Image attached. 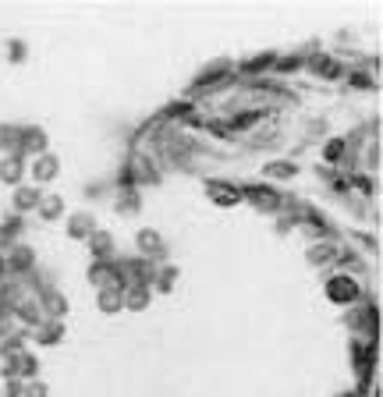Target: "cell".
I'll list each match as a JSON object with an SVG mask.
<instances>
[{
  "mask_svg": "<svg viewBox=\"0 0 383 397\" xmlns=\"http://www.w3.org/2000/svg\"><path fill=\"white\" fill-rule=\"evenodd\" d=\"M327 294L333 298V302H351V298H355V284L344 281V277H338V281H330Z\"/></svg>",
  "mask_w": 383,
  "mask_h": 397,
  "instance_id": "cell-1",
  "label": "cell"
},
{
  "mask_svg": "<svg viewBox=\"0 0 383 397\" xmlns=\"http://www.w3.org/2000/svg\"><path fill=\"white\" fill-rule=\"evenodd\" d=\"M209 195L217 198V203H224V206H234V203H238V192L227 188V185H209Z\"/></svg>",
  "mask_w": 383,
  "mask_h": 397,
  "instance_id": "cell-2",
  "label": "cell"
}]
</instances>
